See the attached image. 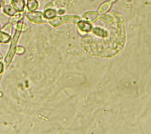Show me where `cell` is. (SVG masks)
I'll list each match as a JSON object with an SVG mask.
<instances>
[{"instance_id":"6","label":"cell","mask_w":151,"mask_h":134,"mask_svg":"<svg viewBox=\"0 0 151 134\" xmlns=\"http://www.w3.org/2000/svg\"><path fill=\"white\" fill-rule=\"evenodd\" d=\"M3 11L6 14L10 16H13L17 13V11H16L14 9V8L12 6H11L10 5H5L3 8Z\"/></svg>"},{"instance_id":"3","label":"cell","mask_w":151,"mask_h":134,"mask_svg":"<svg viewBox=\"0 0 151 134\" xmlns=\"http://www.w3.org/2000/svg\"><path fill=\"white\" fill-rule=\"evenodd\" d=\"M73 17L71 16H63V17H56L52 19H50L49 22L51 25L56 27L64 22L68 21H73L72 18Z\"/></svg>"},{"instance_id":"15","label":"cell","mask_w":151,"mask_h":134,"mask_svg":"<svg viewBox=\"0 0 151 134\" xmlns=\"http://www.w3.org/2000/svg\"><path fill=\"white\" fill-rule=\"evenodd\" d=\"M2 58V55H1V53H0V59L1 60Z\"/></svg>"},{"instance_id":"12","label":"cell","mask_w":151,"mask_h":134,"mask_svg":"<svg viewBox=\"0 0 151 134\" xmlns=\"http://www.w3.org/2000/svg\"><path fill=\"white\" fill-rule=\"evenodd\" d=\"M16 52L18 54H22L24 52V47L21 46H18L17 48H16Z\"/></svg>"},{"instance_id":"17","label":"cell","mask_w":151,"mask_h":134,"mask_svg":"<svg viewBox=\"0 0 151 134\" xmlns=\"http://www.w3.org/2000/svg\"><path fill=\"white\" fill-rule=\"evenodd\" d=\"M1 2H0V9H1Z\"/></svg>"},{"instance_id":"1","label":"cell","mask_w":151,"mask_h":134,"mask_svg":"<svg viewBox=\"0 0 151 134\" xmlns=\"http://www.w3.org/2000/svg\"><path fill=\"white\" fill-rule=\"evenodd\" d=\"M22 25H23V22H22L21 20H20L19 21H18L17 22L15 34L13 36V38H12L9 51H8L7 55L4 60V63H5V69L7 68L9 66V64H10L11 62L12 61V58L14 56V54L16 52V48H17L16 46H17L18 40L19 38L20 34L22 32Z\"/></svg>"},{"instance_id":"7","label":"cell","mask_w":151,"mask_h":134,"mask_svg":"<svg viewBox=\"0 0 151 134\" xmlns=\"http://www.w3.org/2000/svg\"><path fill=\"white\" fill-rule=\"evenodd\" d=\"M44 15L47 19H52L55 17V16L56 15V11L54 9H51V8L47 9L45 10Z\"/></svg>"},{"instance_id":"5","label":"cell","mask_w":151,"mask_h":134,"mask_svg":"<svg viewBox=\"0 0 151 134\" xmlns=\"http://www.w3.org/2000/svg\"><path fill=\"white\" fill-rule=\"evenodd\" d=\"M27 8L30 11H34L38 8L39 4L37 0H27Z\"/></svg>"},{"instance_id":"14","label":"cell","mask_w":151,"mask_h":134,"mask_svg":"<svg viewBox=\"0 0 151 134\" xmlns=\"http://www.w3.org/2000/svg\"><path fill=\"white\" fill-rule=\"evenodd\" d=\"M4 1V4H6L7 5H9L10 4H11V2H12V0H3Z\"/></svg>"},{"instance_id":"11","label":"cell","mask_w":151,"mask_h":134,"mask_svg":"<svg viewBox=\"0 0 151 134\" xmlns=\"http://www.w3.org/2000/svg\"><path fill=\"white\" fill-rule=\"evenodd\" d=\"M12 25L10 23H8L7 24H6L2 29V31L5 32V33H7L8 34L11 35V34H12Z\"/></svg>"},{"instance_id":"10","label":"cell","mask_w":151,"mask_h":134,"mask_svg":"<svg viewBox=\"0 0 151 134\" xmlns=\"http://www.w3.org/2000/svg\"><path fill=\"white\" fill-rule=\"evenodd\" d=\"M79 28L83 31H88L91 29V25L88 23L81 22L79 24Z\"/></svg>"},{"instance_id":"2","label":"cell","mask_w":151,"mask_h":134,"mask_svg":"<svg viewBox=\"0 0 151 134\" xmlns=\"http://www.w3.org/2000/svg\"><path fill=\"white\" fill-rule=\"evenodd\" d=\"M27 18L31 22L36 24L45 23L48 21L44 13L39 11H29L26 14Z\"/></svg>"},{"instance_id":"4","label":"cell","mask_w":151,"mask_h":134,"mask_svg":"<svg viewBox=\"0 0 151 134\" xmlns=\"http://www.w3.org/2000/svg\"><path fill=\"white\" fill-rule=\"evenodd\" d=\"M12 7L17 12H21L25 7L24 0H12L11 2Z\"/></svg>"},{"instance_id":"8","label":"cell","mask_w":151,"mask_h":134,"mask_svg":"<svg viewBox=\"0 0 151 134\" xmlns=\"http://www.w3.org/2000/svg\"><path fill=\"white\" fill-rule=\"evenodd\" d=\"M11 39V35L3 31H0V43H6L9 41Z\"/></svg>"},{"instance_id":"9","label":"cell","mask_w":151,"mask_h":134,"mask_svg":"<svg viewBox=\"0 0 151 134\" xmlns=\"http://www.w3.org/2000/svg\"><path fill=\"white\" fill-rule=\"evenodd\" d=\"M22 16L21 15L16 14L15 15H13L12 17L10 18V19H9V22L11 24H15L21 20V19L22 18Z\"/></svg>"},{"instance_id":"18","label":"cell","mask_w":151,"mask_h":134,"mask_svg":"<svg viewBox=\"0 0 151 134\" xmlns=\"http://www.w3.org/2000/svg\"><path fill=\"white\" fill-rule=\"evenodd\" d=\"M1 25H0V30H1Z\"/></svg>"},{"instance_id":"13","label":"cell","mask_w":151,"mask_h":134,"mask_svg":"<svg viewBox=\"0 0 151 134\" xmlns=\"http://www.w3.org/2000/svg\"><path fill=\"white\" fill-rule=\"evenodd\" d=\"M3 70H4V65L1 62H0V74L2 73Z\"/></svg>"},{"instance_id":"16","label":"cell","mask_w":151,"mask_h":134,"mask_svg":"<svg viewBox=\"0 0 151 134\" xmlns=\"http://www.w3.org/2000/svg\"><path fill=\"white\" fill-rule=\"evenodd\" d=\"M1 77H2V75H0V80H1Z\"/></svg>"}]
</instances>
